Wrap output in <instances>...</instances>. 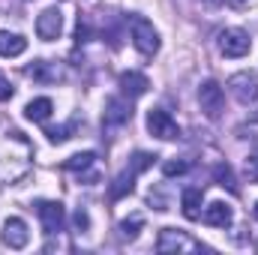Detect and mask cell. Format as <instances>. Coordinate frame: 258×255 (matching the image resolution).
Listing matches in <instances>:
<instances>
[{"label":"cell","instance_id":"12","mask_svg":"<svg viewBox=\"0 0 258 255\" xmlns=\"http://www.w3.org/2000/svg\"><path fill=\"white\" fill-rule=\"evenodd\" d=\"M147 87H150V81H147V75H141V72H123V75H120V90H123V96H129V99L144 96Z\"/></svg>","mask_w":258,"mask_h":255},{"label":"cell","instance_id":"27","mask_svg":"<svg viewBox=\"0 0 258 255\" xmlns=\"http://www.w3.org/2000/svg\"><path fill=\"white\" fill-rule=\"evenodd\" d=\"M87 222H90V219H87V213H84V210H78V213H75V225H78V231H84V228H87Z\"/></svg>","mask_w":258,"mask_h":255},{"label":"cell","instance_id":"21","mask_svg":"<svg viewBox=\"0 0 258 255\" xmlns=\"http://www.w3.org/2000/svg\"><path fill=\"white\" fill-rule=\"evenodd\" d=\"M186 171H189V162L186 159H168V162H162V174L165 177H180Z\"/></svg>","mask_w":258,"mask_h":255},{"label":"cell","instance_id":"4","mask_svg":"<svg viewBox=\"0 0 258 255\" xmlns=\"http://www.w3.org/2000/svg\"><path fill=\"white\" fill-rule=\"evenodd\" d=\"M249 48H252L249 33H243V30H237V27L219 33V51H222L225 57H246Z\"/></svg>","mask_w":258,"mask_h":255},{"label":"cell","instance_id":"19","mask_svg":"<svg viewBox=\"0 0 258 255\" xmlns=\"http://www.w3.org/2000/svg\"><path fill=\"white\" fill-rule=\"evenodd\" d=\"M141 228H144V216H141V213H132L129 219L120 222V237H123V240H135Z\"/></svg>","mask_w":258,"mask_h":255},{"label":"cell","instance_id":"15","mask_svg":"<svg viewBox=\"0 0 258 255\" xmlns=\"http://www.w3.org/2000/svg\"><path fill=\"white\" fill-rule=\"evenodd\" d=\"M201 201H204V189H198V186H189V189H183V198H180V204H183V216L186 219H198L201 216Z\"/></svg>","mask_w":258,"mask_h":255},{"label":"cell","instance_id":"6","mask_svg":"<svg viewBox=\"0 0 258 255\" xmlns=\"http://www.w3.org/2000/svg\"><path fill=\"white\" fill-rule=\"evenodd\" d=\"M156 249L159 252H195L198 243L192 237H186L183 231H177V228H162L159 240H156Z\"/></svg>","mask_w":258,"mask_h":255},{"label":"cell","instance_id":"5","mask_svg":"<svg viewBox=\"0 0 258 255\" xmlns=\"http://www.w3.org/2000/svg\"><path fill=\"white\" fill-rule=\"evenodd\" d=\"M228 90H231L234 99L243 102V105L255 102L258 99V75L255 72H237V75H231V78H228Z\"/></svg>","mask_w":258,"mask_h":255},{"label":"cell","instance_id":"11","mask_svg":"<svg viewBox=\"0 0 258 255\" xmlns=\"http://www.w3.org/2000/svg\"><path fill=\"white\" fill-rule=\"evenodd\" d=\"M129 117H132V108H129L123 99H117V96H111V99H105V126H123Z\"/></svg>","mask_w":258,"mask_h":255},{"label":"cell","instance_id":"23","mask_svg":"<svg viewBox=\"0 0 258 255\" xmlns=\"http://www.w3.org/2000/svg\"><path fill=\"white\" fill-rule=\"evenodd\" d=\"M153 159H156L153 153H135V156H132V162H129V168H132L135 174H141V171H147V168L153 165Z\"/></svg>","mask_w":258,"mask_h":255},{"label":"cell","instance_id":"28","mask_svg":"<svg viewBox=\"0 0 258 255\" xmlns=\"http://www.w3.org/2000/svg\"><path fill=\"white\" fill-rule=\"evenodd\" d=\"M252 213H255V219H258V204H255V210H252Z\"/></svg>","mask_w":258,"mask_h":255},{"label":"cell","instance_id":"22","mask_svg":"<svg viewBox=\"0 0 258 255\" xmlns=\"http://www.w3.org/2000/svg\"><path fill=\"white\" fill-rule=\"evenodd\" d=\"M72 129H75V123H66V126H54V129H48L45 135H48V141H51V144H63V141H69V138H72V135H69Z\"/></svg>","mask_w":258,"mask_h":255},{"label":"cell","instance_id":"2","mask_svg":"<svg viewBox=\"0 0 258 255\" xmlns=\"http://www.w3.org/2000/svg\"><path fill=\"white\" fill-rule=\"evenodd\" d=\"M198 105H201L207 120H216L222 114V108H225V90L216 81H204L198 87Z\"/></svg>","mask_w":258,"mask_h":255},{"label":"cell","instance_id":"1","mask_svg":"<svg viewBox=\"0 0 258 255\" xmlns=\"http://www.w3.org/2000/svg\"><path fill=\"white\" fill-rule=\"evenodd\" d=\"M132 42H135V48H138L141 54H147V57H153V54L159 51V33H156V27H153L147 18H141V15L132 18Z\"/></svg>","mask_w":258,"mask_h":255},{"label":"cell","instance_id":"13","mask_svg":"<svg viewBox=\"0 0 258 255\" xmlns=\"http://www.w3.org/2000/svg\"><path fill=\"white\" fill-rule=\"evenodd\" d=\"M51 111H54V102H51L48 96H39V99L27 102L24 117H27V120H33V123H45V120L51 117Z\"/></svg>","mask_w":258,"mask_h":255},{"label":"cell","instance_id":"8","mask_svg":"<svg viewBox=\"0 0 258 255\" xmlns=\"http://www.w3.org/2000/svg\"><path fill=\"white\" fill-rule=\"evenodd\" d=\"M36 213H39V219H42L45 234H57V231L63 228L66 210H63L60 201H39V204H36Z\"/></svg>","mask_w":258,"mask_h":255},{"label":"cell","instance_id":"17","mask_svg":"<svg viewBox=\"0 0 258 255\" xmlns=\"http://www.w3.org/2000/svg\"><path fill=\"white\" fill-rule=\"evenodd\" d=\"M132 186H135V171L132 168H126L114 183H111V189H108V195H111V201H120L123 195H129L132 192Z\"/></svg>","mask_w":258,"mask_h":255},{"label":"cell","instance_id":"3","mask_svg":"<svg viewBox=\"0 0 258 255\" xmlns=\"http://www.w3.org/2000/svg\"><path fill=\"white\" fill-rule=\"evenodd\" d=\"M147 132L162 138V141H171V138H180V126L174 123V117L162 108H150L147 111Z\"/></svg>","mask_w":258,"mask_h":255},{"label":"cell","instance_id":"25","mask_svg":"<svg viewBox=\"0 0 258 255\" xmlns=\"http://www.w3.org/2000/svg\"><path fill=\"white\" fill-rule=\"evenodd\" d=\"M246 177H249L252 183H258V150L246 159Z\"/></svg>","mask_w":258,"mask_h":255},{"label":"cell","instance_id":"18","mask_svg":"<svg viewBox=\"0 0 258 255\" xmlns=\"http://www.w3.org/2000/svg\"><path fill=\"white\" fill-rule=\"evenodd\" d=\"M96 162V153L93 150H84V153H75V156H69L63 162L66 171H84V168H90Z\"/></svg>","mask_w":258,"mask_h":255},{"label":"cell","instance_id":"9","mask_svg":"<svg viewBox=\"0 0 258 255\" xmlns=\"http://www.w3.org/2000/svg\"><path fill=\"white\" fill-rule=\"evenodd\" d=\"M3 243L9 249H24L30 243V231H27V222L18 219V216H9L3 222Z\"/></svg>","mask_w":258,"mask_h":255},{"label":"cell","instance_id":"20","mask_svg":"<svg viewBox=\"0 0 258 255\" xmlns=\"http://www.w3.org/2000/svg\"><path fill=\"white\" fill-rule=\"evenodd\" d=\"M213 180H216L219 186H228L231 192H237V183H234V171H231V165H225V162L213 165Z\"/></svg>","mask_w":258,"mask_h":255},{"label":"cell","instance_id":"10","mask_svg":"<svg viewBox=\"0 0 258 255\" xmlns=\"http://www.w3.org/2000/svg\"><path fill=\"white\" fill-rule=\"evenodd\" d=\"M204 222H207L210 228H228V225L234 222V210H231L225 201H210V204L204 207Z\"/></svg>","mask_w":258,"mask_h":255},{"label":"cell","instance_id":"29","mask_svg":"<svg viewBox=\"0 0 258 255\" xmlns=\"http://www.w3.org/2000/svg\"><path fill=\"white\" fill-rule=\"evenodd\" d=\"M237 3H240V0H237Z\"/></svg>","mask_w":258,"mask_h":255},{"label":"cell","instance_id":"16","mask_svg":"<svg viewBox=\"0 0 258 255\" xmlns=\"http://www.w3.org/2000/svg\"><path fill=\"white\" fill-rule=\"evenodd\" d=\"M27 75L33 81H57L60 69H54V63H48V60H36L33 66H27Z\"/></svg>","mask_w":258,"mask_h":255},{"label":"cell","instance_id":"24","mask_svg":"<svg viewBox=\"0 0 258 255\" xmlns=\"http://www.w3.org/2000/svg\"><path fill=\"white\" fill-rule=\"evenodd\" d=\"M90 39V24L84 21V18H78V27H75V42L81 45V42H87Z\"/></svg>","mask_w":258,"mask_h":255},{"label":"cell","instance_id":"7","mask_svg":"<svg viewBox=\"0 0 258 255\" xmlns=\"http://www.w3.org/2000/svg\"><path fill=\"white\" fill-rule=\"evenodd\" d=\"M60 30H63V12H60L57 6L42 9V12H39V18H36V33H39V39L51 42V39H57V36H60Z\"/></svg>","mask_w":258,"mask_h":255},{"label":"cell","instance_id":"14","mask_svg":"<svg viewBox=\"0 0 258 255\" xmlns=\"http://www.w3.org/2000/svg\"><path fill=\"white\" fill-rule=\"evenodd\" d=\"M27 51V39L18 33H6L0 30V57H18Z\"/></svg>","mask_w":258,"mask_h":255},{"label":"cell","instance_id":"26","mask_svg":"<svg viewBox=\"0 0 258 255\" xmlns=\"http://www.w3.org/2000/svg\"><path fill=\"white\" fill-rule=\"evenodd\" d=\"M6 99H12V84L6 78H0V102H6Z\"/></svg>","mask_w":258,"mask_h":255}]
</instances>
